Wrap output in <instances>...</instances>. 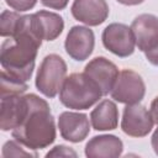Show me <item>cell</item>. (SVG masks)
<instances>
[{"instance_id": "6da1fadb", "label": "cell", "mask_w": 158, "mask_h": 158, "mask_svg": "<svg viewBox=\"0 0 158 158\" xmlns=\"http://www.w3.org/2000/svg\"><path fill=\"white\" fill-rule=\"evenodd\" d=\"M42 44L31 28L30 15L23 16L21 30L12 37L4 40L0 48V63L2 70L16 79L27 83L31 79L37 52Z\"/></svg>"}, {"instance_id": "7a4b0ae2", "label": "cell", "mask_w": 158, "mask_h": 158, "mask_svg": "<svg viewBox=\"0 0 158 158\" xmlns=\"http://www.w3.org/2000/svg\"><path fill=\"white\" fill-rule=\"evenodd\" d=\"M12 138L32 151L43 149L51 146L57 136L54 117L51 114L48 102L36 94H32L31 107L15 130L11 131Z\"/></svg>"}, {"instance_id": "3957f363", "label": "cell", "mask_w": 158, "mask_h": 158, "mask_svg": "<svg viewBox=\"0 0 158 158\" xmlns=\"http://www.w3.org/2000/svg\"><path fill=\"white\" fill-rule=\"evenodd\" d=\"M100 88L84 72L69 74L60 88L59 101L68 109L86 110L101 99Z\"/></svg>"}, {"instance_id": "277c9868", "label": "cell", "mask_w": 158, "mask_h": 158, "mask_svg": "<svg viewBox=\"0 0 158 158\" xmlns=\"http://www.w3.org/2000/svg\"><path fill=\"white\" fill-rule=\"evenodd\" d=\"M65 78L67 63L60 56L51 53L42 59L37 69L35 85L37 90L44 96L54 98L60 91Z\"/></svg>"}, {"instance_id": "5b68a950", "label": "cell", "mask_w": 158, "mask_h": 158, "mask_svg": "<svg viewBox=\"0 0 158 158\" xmlns=\"http://www.w3.org/2000/svg\"><path fill=\"white\" fill-rule=\"evenodd\" d=\"M146 94V84L142 77L132 69H122L110 91L111 98L121 104H137Z\"/></svg>"}, {"instance_id": "8992f818", "label": "cell", "mask_w": 158, "mask_h": 158, "mask_svg": "<svg viewBox=\"0 0 158 158\" xmlns=\"http://www.w3.org/2000/svg\"><path fill=\"white\" fill-rule=\"evenodd\" d=\"M32 94H9L1 96L0 102V128L12 131L21 125L31 107Z\"/></svg>"}, {"instance_id": "52a82bcc", "label": "cell", "mask_w": 158, "mask_h": 158, "mask_svg": "<svg viewBox=\"0 0 158 158\" xmlns=\"http://www.w3.org/2000/svg\"><path fill=\"white\" fill-rule=\"evenodd\" d=\"M104 47L120 58H126L135 52L136 41L131 27L125 23L112 22L107 25L101 35Z\"/></svg>"}, {"instance_id": "ba28073f", "label": "cell", "mask_w": 158, "mask_h": 158, "mask_svg": "<svg viewBox=\"0 0 158 158\" xmlns=\"http://www.w3.org/2000/svg\"><path fill=\"white\" fill-rule=\"evenodd\" d=\"M154 121L146 106L137 104L126 105L121 118V130L130 137H144L153 128Z\"/></svg>"}, {"instance_id": "9c48e42d", "label": "cell", "mask_w": 158, "mask_h": 158, "mask_svg": "<svg viewBox=\"0 0 158 158\" xmlns=\"http://www.w3.org/2000/svg\"><path fill=\"white\" fill-rule=\"evenodd\" d=\"M95 46V36L93 30L86 26H73L64 42V48L68 56L77 60L83 62L90 57Z\"/></svg>"}, {"instance_id": "30bf717a", "label": "cell", "mask_w": 158, "mask_h": 158, "mask_svg": "<svg viewBox=\"0 0 158 158\" xmlns=\"http://www.w3.org/2000/svg\"><path fill=\"white\" fill-rule=\"evenodd\" d=\"M84 73L95 81V84L100 88L102 95H107L111 91L120 72L116 64L107 58L95 57L85 65Z\"/></svg>"}, {"instance_id": "8fae6325", "label": "cell", "mask_w": 158, "mask_h": 158, "mask_svg": "<svg viewBox=\"0 0 158 158\" xmlns=\"http://www.w3.org/2000/svg\"><path fill=\"white\" fill-rule=\"evenodd\" d=\"M58 128L63 139L79 143L84 141L90 132L89 118L83 112L64 111L58 117Z\"/></svg>"}, {"instance_id": "7c38bea8", "label": "cell", "mask_w": 158, "mask_h": 158, "mask_svg": "<svg viewBox=\"0 0 158 158\" xmlns=\"http://www.w3.org/2000/svg\"><path fill=\"white\" fill-rule=\"evenodd\" d=\"M136 46L143 53L158 44V16L141 14L131 23Z\"/></svg>"}, {"instance_id": "4fadbf2b", "label": "cell", "mask_w": 158, "mask_h": 158, "mask_svg": "<svg viewBox=\"0 0 158 158\" xmlns=\"http://www.w3.org/2000/svg\"><path fill=\"white\" fill-rule=\"evenodd\" d=\"M73 17L88 26H99L109 16L106 0H74L70 7Z\"/></svg>"}, {"instance_id": "5bb4252c", "label": "cell", "mask_w": 158, "mask_h": 158, "mask_svg": "<svg viewBox=\"0 0 158 158\" xmlns=\"http://www.w3.org/2000/svg\"><path fill=\"white\" fill-rule=\"evenodd\" d=\"M31 28L42 41H54L63 32L64 21L59 14L40 10L30 15Z\"/></svg>"}, {"instance_id": "9a60e30c", "label": "cell", "mask_w": 158, "mask_h": 158, "mask_svg": "<svg viewBox=\"0 0 158 158\" xmlns=\"http://www.w3.org/2000/svg\"><path fill=\"white\" fill-rule=\"evenodd\" d=\"M123 143L115 135L94 136L85 144V156L89 158H117L122 154Z\"/></svg>"}, {"instance_id": "2e32d148", "label": "cell", "mask_w": 158, "mask_h": 158, "mask_svg": "<svg viewBox=\"0 0 158 158\" xmlns=\"http://www.w3.org/2000/svg\"><path fill=\"white\" fill-rule=\"evenodd\" d=\"M90 123L95 131H112L118 125L117 105L109 99L100 101L90 112Z\"/></svg>"}, {"instance_id": "e0dca14e", "label": "cell", "mask_w": 158, "mask_h": 158, "mask_svg": "<svg viewBox=\"0 0 158 158\" xmlns=\"http://www.w3.org/2000/svg\"><path fill=\"white\" fill-rule=\"evenodd\" d=\"M23 16L17 11L4 10L0 15V36L4 38L15 36L23 25Z\"/></svg>"}, {"instance_id": "ac0fdd59", "label": "cell", "mask_w": 158, "mask_h": 158, "mask_svg": "<svg viewBox=\"0 0 158 158\" xmlns=\"http://www.w3.org/2000/svg\"><path fill=\"white\" fill-rule=\"evenodd\" d=\"M1 96L9 94H23L28 85L25 81L16 79L15 77L10 75L5 70H1Z\"/></svg>"}, {"instance_id": "d6986e66", "label": "cell", "mask_w": 158, "mask_h": 158, "mask_svg": "<svg viewBox=\"0 0 158 158\" xmlns=\"http://www.w3.org/2000/svg\"><path fill=\"white\" fill-rule=\"evenodd\" d=\"M27 147H25L22 143H20L19 141L10 139L7 142L4 143L2 149H1V156L4 158H9V157H26V158H37L38 154L37 152L32 151V149H26Z\"/></svg>"}, {"instance_id": "ffe728a7", "label": "cell", "mask_w": 158, "mask_h": 158, "mask_svg": "<svg viewBox=\"0 0 158 158\" xmlns=\"http://www.w3.org/2000/svg\"><path fill=\"white\" fill-rule=\"evenodd\" d=\"M5 2L17 12H25L33 9L37 4V0H5Z\"/></svg>"}, {"instance_id": "44dd1931", "label": "cell", "mask_w": 158, "mask_h": 158, "mask_svg": "<svg viewBox=\"0 0 158 158\" xmlns=\"http://www.w3.org/2000/svg\"><path fill=\"white\" fill-rule=\"evenodd\" d=\"M77 152L68 147V146H64V144H58L56 147H53L49 152L46 153V158H49V157H77Z\"/></svg>"}, {"instance_id": "7402d4cb", "label": "cell", "mask_w": 158, "mask_h": 158, "mask_svg": "<svg viewBox=\"0 0 158 158\" xmlns=\"http://www.w3.org/2000/svg\"><path fill=\"white\" fill-rule=\"evenodd\" d=\"M69 0H41V4L53 10H63L67 7Z\"/></svg>"}, {"instance_id": "603a6c76", "label": "cell", "mask_w": 158, "mask_h": 158, "mask_svg": "<svg viewBox=\"0 0 158 158\" xmlns=\"http://www.w3.org/2000/svg\"><path fill=\"white\" fill-rule=\"evenodd\" d=\"M144 56H146L147 60H148L151 64L158 67V44H157L156 47H153L152 49L144 52Z\"/></svg>"}, {"instance_id": "cb8c5ba5", "label": "cell", "mask_w": 158, "mask_h": 158, "mask_svg": "<svg viewBox=\"0 0 158 158\" xmlns=\"http://www.w3.org/2000/svg\"><path fill=\"white\" fill-rule=\"evenodd\" d=\"M149 112L151 116L154 121V123L158 125V96L153 99V101L151 102V107H149Z\"/></svg>"}, {"instance_id": "d4e9b609", "label": "cell", "mask_w": 158, "mask_h": 158, "mask_svg": "<svg viewBox=\"0 0 158 158\" xmlns=\"http://www.w3.org/2000/svg\"><path fill=\"white\" fill-rule=\"evenodd\" d=\"M151 143H152V148L154 151V153L158 156V127L154 130L152 138H151Z\"/></svg>"}, {"instance_id": "484cf974", "label": "cell", "mask_w": 158, "mask_h": 158, "mask_svg": "<svg viewBox=\"0 0 158 158\" xmlns=\"http://www.w3.org/2000/svg\"><path fill=\"white\" fill-rule=\"evenodd\" d=\"M116 1L122 5H126V6H136V5L142 4L144 0H116Z\"/></svg>"}]
</instances>
